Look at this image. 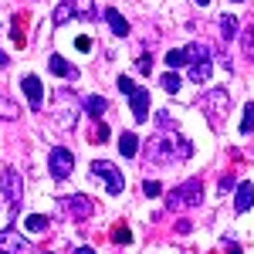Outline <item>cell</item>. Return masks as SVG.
Segmentation results:
<instances>
[{
	"label": "cell",
	"instance_id": "obj_34",
	"mask_svg": "<svg viewBox=\"0 0 254 254\" xmlns=\"http://www.w3.org/2000/svg\"><path fill=\"white\" fill-rule=\"evenodd\" d=\"M227 254H241V248L237 244H227Z\"/></svg>",
	"mask_w": 254,
	"mask_h": 254
},
{
	"label": "cell",
	"instance_id": "obj_3",
	"mask_svg": "<svg viewBox=\"0 0 254 254\" xmlns=\"http://www.w3.org/2000/svg\"><path fill=\"white\" fill-rule=\"evenodd\" d=\"M0 193H3V200H7L10 214H17L20 200H24V183H20V173L14 170V166H7V170L0 173Z\"/></svg>",
	"mask_w": 254,
	"mask_h": 254
},
{
	"label": "cell",
	"instance_id": "obj_8",
	"mask_svg": "<svg viewBox=\"0 0 254 254\" xmlns=\"http://www.w3.org/2000/svg\"><path fill=\"white\" fill-rule=\"evenodd\" d=\"M48 166H51V176H55V180L71 176V170H75V156H71V149L55 146V149H51V156H48Z\"/></svg>",
	"mask_w": 254,
	"mask_h": 254
},
{
	"label": "cell",
	"instance_id": "obj_9",
	"mask_svg": "<svg viewBox=\"0 0 254 254\" xmlns=\"http://www.w3.org/2000/svg\"><path fill=\"white\" fill-rule=\"evenodd\" d=\"M27 248H31L27 237H20L17 231H0V251L3 254H24Z\"/></svg>",
	"mask_w": 254,
	"mask_h": 254
},
{
	"label": "cell",
	"instance_id": "obj_21",
	"mask_svg": "<svg viewBox=\"0 0 254 254\" xmlns=\"http://www.w3.org/2000/svg\"><path fill=\"white\" fill-rule=\"evenodd\" d=\"M241 44H244V55L251 58V64H254V17H251V24L244 27V38H241Z\"/></svg>",
	"mask_w": 254,
	"mask_h": 254
},
{
	"label": "cell",
	"instance_id": "obj_31",
	"mask_svg": "<svg viewBox=\"0 0 254 254\" xmlns=\"http://www.w3.org/2000/svg\"><path fill=\"white\" fill-rule=\"evenodd\" d=\"M231 190H234V176H224L220 180V193H231Z\"/></svg>",
	"mask_w": 254,
	"mask_h": 254
},
{
	"label": "cell",
	"instance_id": "obj_20",
	"mask_svg": "<svg viewBox=\"0 0 254 254\" xmlns=\"http://www.w3.org/2000/svg\"><path fill=\"white\" fill-rule=\"evenodd\" d=\"M166 64H170V71H173V68H183V64H190V61H187V51H183V48L166 51Z\"/></svg>",
	"mask_w": 254,
	"mask_h": 254
},
{
	"label": "cell",
	"instance_id": "obj_12",
	"mask_svg": "<svg viewBox=\"0 0 254 254\" xmlns=\"http://www.w3.org/2000/svg\"><path fill=\"white\" fill-rule=\"evenodd\" d=\"M251 203H254V183H241L234 196V210L244 214V210H251Z\"/></svg>",
	"mask_w": 254,
	"mask_h": 254
},
{
	"label": "cell",
	"instance_id": "obj_10",
	"mask_svg": "<svg viewBox=\"0 0 254 254\" xmlns=\"http://www.w3.org/2000/svg\"><path fill=\"white\" fill-rule=\"evenodd\" d=\"M20 88H24L27 102H31L34 109H41V102H44V88H41V81L34 78V75H24V78H20Z\"/></svg>",
	"mask_w": 254,
	"mask_h": 254
},
{
	"label": "cell",
	"instance_id": "obj_13",
	"mask_svg": "<svg viewBox=\"0 0 254 254\" xmlns=\"http://www.w3.org/2000/svg\"><path fill=\"white\" fill-rule=\"evenodd\" d=\"M48 68H51V71H55V75H61V78H78V68H75V64H71V61H64L61 58V55H55V58L48 61Z\"/></svg>",
	"mask_w": 254,
	"mask_h": 254
},
{
	"label": "cell",
	"instance_id": "obj_36",
	"mask_svg": "<svg viewBox=\"0 0 254 254\" xmlns=\"http://www.w3.org/2000/svg\"><path fill=\"white\" fill-rule=\"evenodd\" d=\"M193 3H196V7H207V3H210V0H193Z\"/></svg>",
	"mask_w": 254,
	"mask_h": 254
},
{
	"label": "cell",
	"instance_id": "obj_1",
	"mask_svg": "<svg viewBox=\"0 0 254 254\" xmlns=\"http://www.w3.org/2000/svg\"><path fill=\"white\" fill-rule=\"evenodd\" d=\"M190 153H193L190 139L180 136V132H163V136H153L149 142H146V156L153 159L156 166L183 163V159H190Z\"/></svg>",
	"mask_w": 254,
	"mask_h": 254
},
{
	"label": "cell",
	"instance_id": "obj_7",
	"mask_svg": "<svg viewBox=\"0 0 254 254\" xmlns=\"http://www.w3.org/2000/svg\"><path fill=\"white\" fill-rule=\"evenodd\" d=\"M61 210L71 220H88V217L95 214V203H92V196H85V193H71L61 200Z\"/></svg>",
	"mask_w": 254,
	"mask_h": 254
},
{
	"label": "cell",
	"instance_id": "obj_33",
	"mask_svg": "<svg viewBox=\"0 0 254 254\" xmlns=\"http://www.w3.org/2000/svg\"><path fill=\"white\" fill-rule=\"evenodd\" d=\"M75 48H78V51H88V48H92V41H88V38H78V41H75Z\"/></svg>",
	"mask_w": 254,
	"mask_h": 254
},
{
	"label": "cell",
	"instance_id": "obj_15",
	"mask_svg": "<svg viewBox=\"0 0 254 254\" xmlns=\"http://www.w3.org/2000/svg\"><path fill=\"white\" fill-rule=\"evenodd\" d=\"M105 20H109L112 34H119V38H126V34H129V20L122 17V14H119L116 7H109V10H105Z\"/></svg>",
	"mask_w": 254,
	"mask_h": 254
},
{
	"label": "cell",
	"instance_id": "obj_11",
	"mask_svg": "<svg viewBox=\"0 0 254 254\" xmlns=\"http://www.w3.org/2000/svg\"><path fill=\"white\" fill-rule=\"evenodd\" d=\"M129 102H132L136 122H146V116H149V92H146V88H136V92L129 95Z\"/></svg>",
	"mask_w": 254,
	"mask_h": 254
},
{
	"label": "cell",
	"instance_id": "obj_28",
	"mask_svg": "<svg viewBox=\"0 0 254 254\" xmlns=\"http://www.w3.org/2000/svg\"><path fill=\"white\" fill-rule=\"evenodd\" d=\"M92 139H95V142H105V139H109V126H105V122H98V126H95V136H92Z\"/></svg>",
	"mask_w": 254,
	"mask_h": 254
},
{
	"label": "cell",
	"instance_id": "obj_5",
	"mask_svg": "<svg viewBox=\"0 0 254 254\" xmlns=\"http://www.w3.org/2000/svg\"><path fill=\"white\" fill-rule=\"evenodd\" d=\"M92 176H98V180L105 183L109 193H122V190H126V176L119 173V166L109 163V159H95V163H92Z\"/></svg>",
	"mask_w": 254,
	"mask_h": 254
},
{
	"label": "cell",
	"instance_id": "obj_27",
	"mask_svg": "<svg viewBox=\"0 0 254 254\" xmlns=\"http://www.w3.org/2000/svg\"><path fill=\"white\" fill-rule=\"evenodd\" d=\"M142 193H146V196H159V193H163V187H159L156 180H146V183H142Z\"/></svg>",
	"mask_w": 254,
	"mask_h": 254
},
{
	"label": "cell",
	"instance_id": "obj_24",
	"mask_svg": "<svg viewBox=\"0 0 254 254\" xmlns=\"http://www.w3.org/2000/svg\"><path fill=\"white\" fill-rule=\"evenodd\" d=\"M58 126H64V129H71V126H75V109H71L68 102L61 105V112H58Z\"/></svg>",
	"mask_w": 254,
	"mask_h": 254
},
{
	"label": "cell",
	"instance_id": "obj_6",
	"mask_svg": "<svg viewBox=\"0 0 254 254\" xmlns=\"http://www.w3.org/2000/svg\"><path fill=\"white\" fill-rule=\"evenodd\" d=\"M203 109H207V119H210L214 126H220L224 116H227V109H231V95H227L224 88L207 92V95H203Z\"/></svg>",
	"mask_w": 254,
	"mask_h": 254
},
{
	"label": "cell",
	"instance_id": "obj_16",
	"mask_svg": "<svg viewBox=\"0 0 254 254\" xmlns=\"http://www.w3.org/2000/svg\"><path fill=\"white\" fill-rule=\"evenodd\" d=\"M210 71H214V61H193L190 64V81H210Z\"/></svg>",
	"mask_w": 254,
	"mask_h": 254
},
{
	"label": "cell",
	"instance_id": "obj_30",
	"mask_svg": "<svg viewBox=\"0 0 254 254\" xmlns=\"http://www.w3.org/2000/svg\"><path fill=\"white\" fill-rule=\"evenodd\" d=\"M136 68H139V71H146V75H149V68H153V58H149V55H146V58H139V61H136Z\"/></svg>",
	"mask_w": 254,
	"mask_h": 254
},
{
	"label": "cell",
	"instance_id": "obj_25",
	"mask_svg": "<svg viewBox=\"0 0 254 254\" xmlns=\"http://www.w3.org/2000/svg\"><path fill=\"white\" fill-rule=\"evenodd\" d=\"M27 231H31V234H44V231H48V220H44L41 214L27 217Z\"/></svg>",
	"mask_w": 254,
	"mask_h": 254
},
{
	"label": "cell",
	"instance_id": "obj_23",
	"mask_svg": "<svg viewBox=\"0 0 254 254\" xmlns=\"http://www.w3.org/2000/svg\"><path fill=\"white\" fill-rule=\"evenodd\" d=\"M0 119H7V122L17 119V105H14L10 98H3V95H0Z\"/></svg>",
	"mask_w": 254,
	"mask_h": 254
},
{
	"label": "cell",
	"instance_id": "obj_37",
	"mask_svg": "<svg viewBox=\"0 0 254 254\" xmlns=\"http://www.w3.org/2000/svg\"><path fill=\"white\" fill-rule=\"evenodd\" d=\"M0 254H3V251H0Z\"/></svg>",
	"mask_w": 254,
	"mask_h": 254
},
{
	"label": "cell",
	"instance_id": "obj_4",
	"mask_svg": "<svg viewBox=\"0 0 254 254\" xmlns=\"http://www.w3.org/2000/svg\"><path fill=\"white\" fill-rule=\"evenodd\" d=\"M71 17H81V20H92L95 17V0H64L55 7V24H64Z\"/></svg>",
	"mask_w": 254,
	"mask_h": 254
},
{
	"label": "cell",
	"instance_id": "obj_26",
	"mask_svg": "<svg viewBox=\"0 0 254 254\" xmlns=\"http://www.w3.org/2000/svg\"><path fill=\"white\" fill-rule=\"evenodd\" d=\"M159 81H163V88H166V92H173V95L180 92V75H176V71H166Z\"/></svg>",
	"mask_w": 254,
	"mask_h": 254
},
{
	"label": "cell",
	"instance_id": "obj_14",
	"mask_svg": "<svg viewBox=\"0 0 254 254\" xmlns=\"http://www.w3.org/2000/svg\"><path fill=\"white\" fill-rule=\"evenodd\" d=\"M183 51H187V61H190V64H193V61H210V58H214V51H210L207 41H193V44L183 48Z\"/></svg>",
	"mask_w": 254,
	"mask_h": 254
},
{
	"label": "cell",
	"instance_id": "obj_2",
	"mask_svg": "<svg viewBox=\"0 0 254 254\" xmlns=\"http://www.w3.org/2000/svg\"><path fill=\"white\" fill-rule=\"evenodd\" d=\"M200 200H203L200 180H187V183H180L173 193L166 196V207H170V210H183V207H196Z\"/></svg>",
	"mask_w": 254,
	"mask_h": 254
},
{
	"label": "cell",
	"instance_id": "obj_22",
	"mask_svg": "<svg viewBox=\"0 0 254 254\" xmlns=\"http://www.w3.org/2000/svg\"><path fill=\"white\" fill-rule=\"evenodd\" d=\"M241 132H244V136H251V132H254V102H248V105H244V119H241Z\"/></svg>",
	"mask_w": 254,
	"mask_h": 254
},
{
	"label": "cell",
	"instance_id": "obj_19",
	"mask_svg": "<svg viewBox=\"0 0 254 254\" xmlns=\"http://www.w3.org/2000/svg\"><path fill=\"white\" fill-rule=\"evenodd\" d=\"M217 31H220V38H224V41L237 38V17H234V14H224V17L217 20Z\"/></svg>",
	"mask_w": 254,
	"mask_h": 254
},
{
	"label": "cell",
	"instance_id": "obj_32",
	"mask_svg": "<svg viewBox=\"0 0 254 254\" xmlns=\"http://www.w3.org/2000/svg\"><path fill=\"white\" fill-rule=\"evenodd\" d=\"M116 244H129V231L126 227H116Z\"/></svg>",
	"mask_w": 254,
	"mask_h": 254
},
{
	"label": "cell",
	"instance_id": "obj_29",
	"mask_svg": "<svg viewBox=\"0 0 254 254\" xmlns=\"http://www.w3.org/2000/svg\"><path fill=\"white\" fill-rule=\"evenodd\" d=\"M116 85H119V92H126V95H132V92H136V85H132L129 78H119Z\"/></svg>",
	"mask_w": 254,
	"mask_h": 254
},
{
	"label": "cell",
	"instance_id": "obj_35",
	"mask_svg": "<svg viewBox=\"0 0 254 254\" xmlns=\"http://www.w3.org/2000/svg\"><path fill=\"white\" fill-rule=\"evenodd\" d=\"M75 254H95V251H92V248H78Z\"/></svg>",
	"mask_w": 254,
	"mask_h": 254
},
{
	"label": "cell",
	"instance_id": "obj_17",
	"mask_svg": "<svg viewBox=\"0 0 254 254\" xmlns=\"http://www.w3.org/2000/svg\"><path fill=\"white\" fill-rule=\"evenodd\" d=\"M119 153H122L126 159H132L139 153V139L132 136V132H122V136H119Z\"/></svg>",
	"mask_w": 254,
	"mask_h": 254
},
{
	"label": "cell",
	"instance_id": "obj_18",
	"mask_svg": "<svg viewBox=\"0 0 254 254\" xmlns=\"http://www.w3.org/2000/svg\"><path fill=\"white\" fill-rule=\"evenodd\" d=\"M81 105H85V112H88V116H95V119H102V116H105V109H109V102H105L102 95H88Z\"/></svg>",
	"mask_w": 254,
	"mask_h": 254
}]
</instances>
